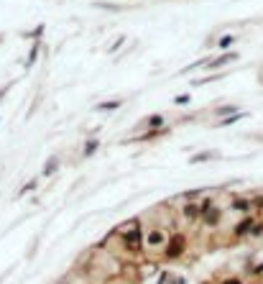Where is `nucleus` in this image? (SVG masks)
Wrapping results in <instances>:
<instances>
[{
	"instance_id": "obj_8",
	"label": "nucleus",
	"mask_w": 263,
	"mask_h": 284,
	"mask_svg": "<svg viewBox=\"0 0 263 284\" xmlns=\"http://www.w3.org/2000/svg\"><path fill=\"white\" fill-rule=\"evenodd\" d=\"M120 105H123V100H105L97 105V110H118Z\"/></svg>"
},
{
	"instance_id": "obj_13",
	"label": "nucleus",
	"mask_w": 263,
	"mask_h": 284,
	"mask_svg": "<svg viewBox=\"0 0 263 284\" xmlns=\"http://www.w3.org/2000/svg\"><path fill=\"white\" fill-rule=\"evenodd\" d=\"M207 159H212V154H207V151H205V154L192 156V159H189V164H200V162H207Z\"/></svg>"
},
{
	"instance_id": "obj_7",
	"label": "nucleus",
	"mask_w": 263,
	"mask_h": 284,
	"mask_svg": "<svg viewBox=\"0 0 263 284\" xmlns=\"http://www.w3.org/2000/svg\"><path fill=\"white\" fill-rule=\"evenodd\" d=\"M235 59H238V54H233V52H230V54H223V56L212 59V62H210V67H212V70H217V67H223V64H228V62H235Z\"/></svg>"
},
{
	"instance_id": "obj_22",
	"label": "nucleus",
	"mask_w": 263,
	"mask_h": 284,
	"mask_svg": "<svg viewBox=\"0 0 263 284\" xmlns=\"http://www.w3.org/2000/svg\"><path fill=\"white\" fill-rule=\"evenodd\" d=\"M171 284H187V279H182V276H174V279H171Z\"/></svg>"
},
{
	"instance_id": "obj_15",
	"label": "nucleus",
	"mask_w": 263,
	"mask_h": 284,
	"mask_svg": "<svg viewBox=\"0 0 263 284\" xmlns=\"http://www.w3.org/2000/svg\"><path fill=\"white\" fill-rule=\"evenodd\" d=\"M246 113H235V116H230V118H225V120H220V126H230V123H235V120H240Z\"/></svg>"
},
{
	"instance_id": "obj_5",
	"label": "nucleus",
	"mask_w": 263,
	"mask_h": 284,
	"mask_svg": "<svg viewBox=\"0 0 263 284\" xmlns=\"http://www.w3.org/2000/svg\"><path fill=\"white\" fill-rule=\"evenodd\" d=\"M253 226H256V220H253V218H243V220H240V223L235 226V238H243V236H251Z\"/></svg>"
},
{
	"instance_id": "obj_17",
	"label": "nucleus",
	"mask_w": 263,
	"mask_h": 284,
	"mask_svg": "<svg viewBox=\"0 0 263 284\" xmlns=\"http://www.w3.org/2000/svg\"><path fill=\"white\" fill-rule=\"evenodd\" d=\"M189 100H192V95H179V98L174 100V102H177V105H187Z\"/></svg>"
},
{
	"instance_id": "obj_20",
	"label": "nucleus",
	"mask_w": 263,
	"mask_h": 284,
	"mask_svg": "<svg viewBox=\"0 0 263 284\" xmlns=\"http://www.w3.org/2000/svg\"><path fill=\"white\" fill-rule=\"evenodd\" d=\"M261 233H263V226H258V223H256V226H253V230H251V236H261Z\"/></svg>"
},
{
	"instance_id": "obj_21",
	"label": "nucleus",
	"mask_w": 263,
	"mask_h": 284,
	"mask_svg": "<svg viewBox=\"0 0 263 284\" xmlns=\"http://www.w3.org/2000/svg\"><path fill=\"white\" fill-rule=\"evenodd\" d=\"M220 284H243V282H240V279H223Z\"/></svg>"
},
{
	"instance_id": "obj_23",
	"label": "nucleus",
	"mask_w": 263,
	"mask_h": 284,
	"mask_svg": "<svg viewBox=\"0 0 263 284\" xmlns=\"http://www.w3.org/2000/svg\"><path fill=\"white\" fill-rule=\"evenodd\" d=\"M107 284H128V279H113V282H107Z\"/></svg>"
},
{
	"instance_id": "obj_11",
	"label": "nucleus",
	"mask_w": 263,
	"mask_h": 284,
	"mask_svg": "<svg viewBox=\"0 0 263 284\" xmlns=\"http://www.w3.org/2000/svg\"><path fill=\"white\" fill-rule=\"evenodd\" d=\"M233 208H235V210H240V212H248V210H251V200H235V202H233Z\"/></svg>"
},
{
	"instance_id": "obj_18",
	"label": "nucleus",
	"mask_w": 263,
	"mask_h": 284,
	"mask_svg": "<svg viewBox=\"0 0 263 284\" xmlns=\"http://www.w3.org/2000/svg\"><path fill=\"white\" fill-rule=\"evenodd\" d=\"M41 34H43V26H36V28H33L31 34H26V36H31V38H38Z\"/></svg>"
},
{
	"instance_id": "obj_6",
	"label": "nucleus",
	"mask_w": 263,
	"mask_h": 284,
	"mask_svg": "<svg viewBox=\"0 0 263 284\" xmlns=\"http://www.w3.org/2000/svg\"><path fill=\"white\" fill-rule=\"evenodd\" d=\"M202 215V210H200V205H194V202H187L184 205V210H182V218H184V220H197V218H200Z\"/></svg>"
},
{
	"instance_id": "obj_14",
	"label": "nucleus",
	"mask_w": 263,
	"mask_h": 284,
	"mask_svg": "<svg viewBox=\"0 0 263 284\" xmlns=\"http://www.w3.org/2000/svg\"><path fill=\"white\" fill-rule=\"evenodd\" d=\"M36 56H38V44H36V46L31 49V54H28V59H26V67H31V64L36 62Z\"/></svg>"
},
{
	"instance_id": "obj_2",
	"label": "nucleus",
	"mask_w": 263,
	"mask_h": 284,
	"mask_svg": "<svg viewBox=\"0 0 263 284\" xmlns=\"http://www.w3.org/2000/svg\"><path fill=\"white\" fill-rule=\"evenodd\" d=\"M184 251H187V236H184V233L169 236V244H166V248H164V258L174 261V258L184 256Z\"/></svg>"
},
{
	"instance_id": "obj_24",
	"label": "nucleus",
	"mask_w": 263,
	"mask_h": 284,
	"mask_svg": "<svg viewBox=\"0 0 263 284\" xmlns=\"http://www.w3.org/2000/svg\"><path fill=\"white\" fill-rule=\"evenodd\" d=\"M253 274H258V276H261V274H263V264H258V266L253 269Z\"/></svg>"
},
{
	"instance_id": "obj_4",
	"label": "nucleus",
	"mask_w": 263,
	"mask_h": 284,
	"mask_svg": "<svg viewBox=\"0 0 263 284\" xmlns=\"http://www.w3.org/2000/svg\"><path fill=\"white\" fill-rule=\"evenodd\" d=\"M166 244H169V236L161 228H151L146 233V246L148 248H166Z\"/></svg>"
},
{
	"instance_id": "obj_12",
	"label": "nucleus",
	"mask_w": 263,
	"mask_h": 284,
	"mask_svg": "<svg viewBox=\"0 0 263 284\" xmlns=\"http://www.w3.org/2000/svg\"><path fill=\"white\" fill-rule=\"evenodd\" d=\"M56 166H59V159H51L46 166H43V177H49V174H54V172H56Z\"/></svg>"
},
{
	"instance_id": "obj_16",
	"label": "nucleus",
	"mask_w": 263,
	"mask_h": 284,
	"mask_svg": "<svg viewBox=\"0 0 263 284\" xmlns=\"http://www.w3.org/2000/svg\"><path fill=\"white\" fill-rule=\"evenodd\" d=\"M233 41H235V36H233V34H230V36H223V38H220V46H223V49H228Z\"/></svg>"
},
{
	"instance_id": "obj_10",
	"label": "nucleus",
	"mask_w": 263,
	"mask_h": 284,
	"mask_svg": "<svg viewBox=\"0 0 263 284\" xmlns=\"http://www.w3.org/2000/svg\"><path fill=\"white\" fill-rule=\"evenodd\" d=\"M95 151H97V138H90L84 144V156H92Z\"/></svg>"
},
{
	"instance_id": "obj_19",
	"label": "nucleus",
	"mask_w": 263,
	"mask_h": 284,
	"mask_svg": "<svg viewBox=\"0 0 263 284\" xmlns=\"http://www.w3.org/2000/svg\"><path fill=\"white\" fill-rule=\"evenodd\" d=\"M33 187H36V182H33V180H31V182H28V184H23V187H20V194H26V192H31V190H33Z\"/></svg>"
},
{
	"instance_id": "obj_3",
	"label": "nucleus",
	"mask_w": 263,
	"mask_h": 284,
	"mask_svg": "<svg viewBox=\"0 0 263 284\" xmlns=\"http://www.w3.org/2000/svg\"><path fill=\"white\" fill-rule=\"evenodd\" d=\"M200 210H202V215H200V220L205 223V226H217L220 223V218H223V210L215 205V200L212 198H207L202 205H200Z\"/></svg>"
},
{
	"instance_id": "obj_1",
	"label": "nucleus",
	"mask_w": 263,
	"mask_h": 284,
	"mask_svg": "<svg viewBox=\"0 0 263 284\" xmlns=\"http://www.w3.org/2000/svg\"><path fill=\"white\" fill-rule=\"evenodd\" d=\"M120 241H123V246H125L130 254H138V251L146 246V236H143V230H141V223L133 220L130 226H123V228H120Z\"/></svg>"
},
{
	"instance_id": "obj_9",
	"label": "nucleus",
	"mask_w": 263,
	"mask_h": 284,
	"mask_svg": "<svg viewBox=\"0 0 263 284\" xmlns=\"http://www.w3.org/2000/svg\"><path fill=\"white\" fill-rule=\"evenodd\" d=\"M148 126H151V130H159V128H164V118L161 116H151L148 118Z\"/></svg>"
}]
</instances>
